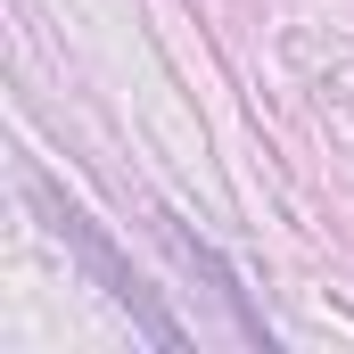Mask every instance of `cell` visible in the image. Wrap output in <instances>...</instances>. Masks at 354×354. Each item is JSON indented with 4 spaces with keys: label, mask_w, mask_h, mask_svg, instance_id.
Here are the masks:
<instances>
[{
    "label": "cell",
    "mask_w": 354,
    "mask_h": 354,
    "mask_svg": "<svg viewBox=\"0 0 354 354\" xmlns=\"http://www.w3.org/2000/svg\"><path fill=\"white\" fill-rule=\"evenodd\" d=\"M33 198L50 206V223H58V231H66V239H75V248H83V256H91V272L107 280V297H115V305H132V313H140V330H149L157 346H174L181 330H174V322H165V313H157V305H149V297H140V280H132V272L115 264V248H107V239L91 231V214H83V206H66V198H50V189H33Z\"/></svg>",
    "instance_id": "6da1fadb"
}]
</instances>
